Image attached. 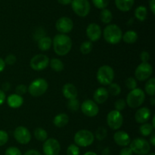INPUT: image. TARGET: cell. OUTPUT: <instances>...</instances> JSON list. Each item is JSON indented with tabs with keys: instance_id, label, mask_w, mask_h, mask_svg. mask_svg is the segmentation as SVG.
Masks as SVG:
<instances>
[{
	"instance_id": "obj_1",
	"label": "cell",
	"mask_w": 155,
	"mask_h": 155,
	"mask_svg": "<svg viewBox=\"0 0 155 155\" xmlns=\"http://www.w3.org/2000/svg\"><path fill=\"white\" fill-rule=\"evenodd\" d=\"M52 43L54 51L61 56L68 54L72 48V40L69 36L64 33L56 35L53 39Z\"/></svg>"
},
{
	"instance_id": "obj_2",
	"label": "cell",
	"mask_w": 155,
	"mask_h": 155,
	"mask_svg": "<svg viewBox=\"0 0 155 155\" xmlns=\"http://www.w3.org/2000/svg\"><path fill=\"white\" fill-rule=\"evenodd\" d=\"M104 40L108 43L117 44L120 43L123 36L121 29L116 24H109L104 29L103 33Z\"/></svg>"
},
{
	"instance_id": "obj_3",
	"label": "cell",
	"mask_w": 155,
	"mask_h": 155,
	"mask_svg": "<svg viewBox=\"0 0 155 155\" xmlns=\"http://www.w3.org/2000/svg\"><path fill=\"white\" fill-rule=\"evenodd\" d=\"M145 99V92L142 91L141 88H135V89L131 90L127 97V100L126 103H127L130 107L135 109L143 103Z\"/></svg>"
},
{
	"instance_id": "obj_4",
	"label": "cell",
	"mask_w": 155,
	"mask_h": 155,
	"mask_svg": "<svg viewBox=\"0 0 155 155\" xmlns=\"http://www.w3.org/2000/svg\"><path fill=\"white\" fill-rule=\"evenodd\" d=\"M96 77L97 80L101 84L109 85L113 82L114 78V71L109 65H102L98 68Z\"/></svg>"
},
{
	"instance_id": "obj_5",
	"label": "cell",
	"mask_w": 155,
	"mask_h": 155,
	"mask_svg": "<svg viewBox=\"0 0 155 155\" xmlns=\"http://www.w3.org/2000/svg\"><path fill=\"white\" fill-rule=\"evenodd\" d=\"M95 136L92 132L86 129L80 130L74 135V142L77 146L88 147L93 143Z\"/></svg>"
},
{
	"instance_id": "obj_6",
	"label": "cell",
	"mask_w": 155,
	"mask_h": 155,
	"mask_svg": "<svg viewBox=\"0 0 155 155\" xmlns=\"http://www.w3.org/2000/svg\"><path fill=\"white\" fill-rule=\"evenodd\" d=\"M130 149L138 155H146L151 150V145L147 140L142 138H135L130 142Z\"/></svg>"
},
{
	"instance_id": "obj_7",
	"label": "cell",
	"mask_w": 155,
	"mask_h": 155,
	"mask_svg": "<svg viewBox=\"0 0 155 155\" xmlns=\"http://www.w3.org/2000/svg\"><path fill=\"white\" fill-rule=\"evenodd\" d=\"M48 89V82L43 78H38L32 81L28 88V91L33 97H38L43 95Z\"/></svg>"
},
{
	"instance_id": "obj_8",
	"label": "cell",
	"mask_w": 155,
	"mask_h": 155,
	"mask_svg": "<svg viewBox=\"0 0 155 155\" xmlns=\"http://www.w3.org/2000/svg\"><path fill=\"white\" fill-rule=\"evenodd\" d=\"M71 6L74 13L80 17H86L90 12V4L88 0H72Z\"/></svg>"
},
{
	"instance_id": "obj_9",
	"label": "cell",
	"mask_w": 155,
	"mask_h": 155,
	"mask_svg": "<svg viewBox=\"0 0 155 155\" xmlns=\"http://www.w3.org/2000/svg\"><path fill=\"white\" fill-rule=\"evenodd\" d=\"M153 73V68L148 62H142L138 65L135 71V77L140 81L147 80Z\"/></svg>"
},
{
	"instance_id": "obj_10",
	"label": "cell",
	"mask_w": 155,
	"mask_h": 155,
	"mask_svg": "<svg viewBox=\"0 0 155 155\" xmlns=\"http://www.w3.org/2000/svg\"><path fill=\"white\" fill-rule=\"evenodd\" d=\"M124 117L120 111L112 110L107 114V123L109 127L113 130H117L122 126Z\"/></svg>"
},
{
	"instance_id": "obj_11",
	"label": "cell",
	"mask_w": 155,
	"mask_h": 155,
	"mask_svg": "<svg viewBox=\"0 0 155 155\" xmlns=\"http://www.w3.org/2000/svg\"><path fill=\"white\" fill-rule=\"evenodd\" d=\"M30 67L35 71L45 69L49 65V59L44 54H38L33 56L30 62Z\"/></svg>"
},
{
	"instance_id": "obj_12",
	"label": "cell",
	"mask_w": 155,
	"mask_h": 155,
	"mask_svg": "<svg viewBox=\"0 0 155 155\" xmlns=\"http://www.w3.org/2000/svg\"><path fill=\"white\" fill-rule=\"evenodd\" d=\"M44 155H58L61 150V145L58 141L54 138H48L42 146Z\"/></svg>"
},
{
	"instance_id": "obj_13",
	"label": "cell",
	"mask_w": 155,
	"mask_h": 155,
	"mask_svg": "<svg viewBox=\"0 0 155 155\" xmlns=\"http://www.w3.org/2000/svg\"><path fill=\"white\" fill-rule=\"evenodd\" d=\"M14 137L18 143L27 144L31 140V134L30 131L24 126H18L14 132Z\"/></svg>"
},
{
	"instance_id": "obj_14",
	"label": "cell",
	"mask_w": 155,
	"mask_h": 155,
	"mask_svg": "<svg viewBox=\"0 0 155 155\" xmlns=\"http://www.w3.org/2000/svg\"><path fill=\"white\" fill-rule=\"evenodd\" d=\"M81 110L86 116L94 117L98 114L99 108L95 101L92 100H86L82 103Z\"/></svg>"
},
{
	"instance_id": "obj_15",
	"label": "cell",
	"mask_w": 155,
	"mask_h": 155,
	"mask_svg": "<svg viewBox=\"0 0 155 155\" xmlns=\"http://www.w3.org/2000/svg\"><path fill=\"white\" fill-rule=\"evenodd\" d=\"M55 27L61 33H68L72 30L74 27V23L71 18L68 17H61L59 18L55 24Z\"/></svg>"
},
{
	"instance_id": "obj_16",
	"label": "cell",
	"mask_w": 155,
	"mask_h": 155,
	"mask_svg": "<svg viewBox=\"0 0 155 155\" xmlns=\"http://www.w3.org/2000/svg\"><path fill=\"white\" fill-rule=\"evenodd\" d=\"M86 35L91 42H96L101 38V29L98 24L92 23L86 28Z\"/></svg>"
},
{
	"instance_id": "obj_17",
	"label": "cell",
	"mask_w": 155,
	"mask_h": 155,
	"mask_svg": "<svg viewBox=\"0 0 155 155\" xmlns=\"http://www.w3.org/2000/svg\"><path fill=\"white\" fill-rule=\"evenodd\" d=\"M114 139L117 144L123 147H127L131 142L130 135L124 131H117L115 132L114 135Z\"/></svg>"
},
{
	"instance_id": "obj_18",
	"label": "cell",
	"mask_w": 155,
	"mask_h": 155,
	"mask_svg": "<svg viewBox=\"0 0 155 155\" xmlns=\"http://www.w3.org/2000/svg\"><path fill=\"white\" fill-rule=\"evenodd\" d=\"M151 114V110L148 107L139 108L135 114V119L136 122L143 124L149 120Z\"/></svg>"
},
{
	"instance_id": "obj_19",
	"label": "cell",
	"mask_w": 155,
	"mask_h": 155,
	"mask_svg": "<svg viewBox=\"0 0 155 155\" xmlns=\"http://www.w3.org/2000/svg\"><path fill=\"white\" fill-rule=\"evenodd\" d=\"M109 94L107 90L105 88H98V89L95 90L93 94V98L95 103H99V104H102L106 100L108 99Z\"/></svg>"
},
{
	"instance_id": "obj_20",
	"label": "cell",
	"mask_w": 155,
	"mask_h": 155,
	"mask_svg": "<svg viewBox=\"0 0 155 155\" xmlns=\"http://www.w3.org/2000/svg\"><path fill=\"white\" fill-rule=\"evenodd\" d=\"M62 93L64 96L65 98L68 100H72V99L77 98L78 95V91H77V88L74 86L73 84L68 83L64 84L62 88Z\"/></svg>"
},
{
	"instance_id": "obj_21",
	"label": "cell",
	"mask_w": 155,
	"mask_h": 155,
	"mask_svg": "<svg viewBox=\"0 0 155 155\" xmlns=\"http://www.w3.org/2000/svg\"><path fill=\"white\" fill-rule=\"evenodd\" d=\"M7 103L10 107L14 108H19L20 106H22L23 103H24V99L21 96L18 95V94H11L7 99Z\"/></svg>"
},
{
	"instance_id": "obj_22",
	"label": "cell",
	"mask_w": 155,
	"mask_h": 155,
	"mask_svg": "<svg viewBox=\"0 0 155 155\" xmlns=\"http://www.w3.org/2000/svg\"><path fill=\"white\" fill-rule=\"evenodd\" d=\"M135 0H115L117 8L121 12H128L133 8Z\"/></svg>"
},
{
	"instance_id": "obj_23",
	"label": "cell",
	"mask_w": 155,
	"mask_h": 155,
	"mask_svg": "<svg viewBox=\"0 0 155 155\" xmlns=\"http://www.w3.org/2000/svg\"><path fill=\"white\" fill-rule=\"evenodd\" d=\"M69 122V117L65 113L58 114L53 119V123L58 128H63Z\"/></svg>"
},
{
	"instance_id": "obj_24",
	"label": "cell",
	"mask_w": 155,
	"mask_h": 155,
	"mask_svg": "<svg viewBox=\"0 0 155 155\" xmlns=\"http://www.w3.org/2000/svg\"><path fill=\"white\" fill-rule=\"evenodd\" d=\"M52 44V40L48 36H42L38 41V47L42 51H47L49 50Z\"/></svg>"
},
{
	"instance_id": "obj_25",
	"label": "cell",
	"mask_w": 155,
	"mask_h": 155,
	"mask_svg": "<svg viewBox=\"0 0 155 155\" xmlns=\"http://www.w3.org/2000/svg\"><path fill=\"white\" fill-rule=\"evenodd\" d=\"M123 40L125 43L129 44L134 43L137 41L138 40V34L136 31H133V30H128V31L126 32L122 36Z\"/></svg>"
},
{
	"instance_id": "obj_26",
	"label": "cell",
	"mask_w": 155,
	"mask_h": 155,
	"mask_svg": "<svg viewBox=\"0 0 155 155\" xmlns=\"http://www.w3.org/2000/svg\"><path fill=\"white\" fill-rule=\"evenodd\" d=\"M100 19L104 24H108L113 19V15L111 12L107 9H103L100 13Z\"/></svg>"
},
{
	"instance_id": "obj_27",
	"label": "cell",
	"mask_w": 155,
	"mask_h": 155,
	"mask_svg": "<svg viewBox=\"0 0 155 155\" xmlns=\"http://www.w3.org/2000/svg\"><path fill=\"white\" fill-rule=\"evenodd\" d=\"M49 65L51 69L54 70V71H58V72L61 71L64 68V65L62 61L57 59V58H54V59L49 60Z\"/></svg>"
},
{
	"instance_id": "obj_28",
	"label": "cell",
	"mask_w": 155,
	"mask_h": 155,
	"mask_svg": "<svg viewBox=\"0 0 155 155\" xmlns=\"http://www.w3.org/2000/svg\"><path fill=\"white\" fill-rule=\"evenodd\" d=\"M147 14H148V11L145 6H139L135 10V17L140 21H143L146 19Z\"/></svg>"
},
{
	"instance_id": "obj_29",
	"label": "cell",
	"mask_w": 155,
	"mask_h": 155,
	"mask_svg": "<svg viewBox=\"0 0 155 155\" xmlns=\"http://www.w3.org/2000/svg\"><path fill=\"white\" fill-rule=\"evenodd\" d=\"M145 92L148 94V95L153 96L155 94V78H151L149 80L147 81V83L145 84Z\"/></svg>"
},
{
	"instance_id": "obj_30",
	"label": "cell",
	"mask_w": 155,
	"mask_h": 155,
	"mask_svg": "<svg viewBox=\"0 0 155 155\" xmlns=\"http://www.w3.org/2000/svg\"><path fill=\"white\" fill-rule=\"evenodd\" d=\"M34 136L39 141H45L48 138V133L42 128H36L34 130Z\"/></svg>"
},
{
	"instance_id": "obj_31",
	"label": "cell",
	"mask_w": 155,
	"mask_h": 155,
	"mask_svg": "<svg viewBox=\"0 0 155 155\" xmlns=\"http://www.w3.org/2000/svg\"><path fill=\"white\" fill-rule=\"evenodd\" d=\"M154 128L150 123H143L139 128V132L143 136H148L153 132Z\"/></svg>"
},
{
	"instance_id": "obj_32",
	"label": "cell",
	"mask_w": 155,
	"mask_h": 155,
	"mask_svg": "<svg viewBox=\"0 0 155 155\" xmlns=\"http://www.w3.org/2000/svg\"><path fill=\"white\" fill-rule=\"evenodd\" d=\"M92 47H93V45H92V43L91 41H84L80 45V52L83 55H87L89 53H90V52L92 51Z\"/></svg>"
},
{
	"instance_id": "obj_33",
	"label": "cell",
	"mask_w": 155,
	"mask_h": 155,
	"mask_svg": "<svg viewBox=\"0 0 155 155\" xmlns=\"http://www.w3.org/2000/svg\"><path fill=\"white\" fill-rule=\"evenodd\" d=\"M108 94L112 96H117L121 93V88L116 83H110L109 84L108 88H107Z\"/></svg>"
},
{
	"instance_id": "obj_34",
	"label": "cell",
	"mask_w": 155,
	"mask_h": 155,
	"mask_svg": "<svg viewBox=\"0 0 155 155\" xmlns=\"http://www.w3.org/2000/svg\"><path fill=\"white\" fill-rule=\"evenodd\" d=\"M68 108L71 111H73V112H75V111H77L79 109H80V101L76 99H72V100H69V101L68 102Z\"/></svg>"
},
{
	"instance_id": "obj_35",
	"label": "cell",
	"mask_w": 155,
	"mask_h": 155,
	"mask_svg": "<svg viewBox=\"0 0 155 155\" xmlns=\"http://www.w3.org/2000/svg\"><path fill=\"white\" fill-rule=\"evenodd\" d=\"M107 129H104V127H99L97 129L96 132H95V137L98 140L101 141V140H104V138L107 136Z\"/></svg>"
},
{
	"instance_id": "obj_36",
	"label": "cell",
	"mask_w": 155,
	"mask_h": 155,
	"mask_svg": "<svg viewBox=\"0 0 155 155\" xmlns=\"http://www.w3.org/2000/svg\"><path fill=\"white\" fill-rule=\"evenodd\" d=\"M67 155H80V148L77 144H72L67 149Z\"/></svg>"
},
{
	"instance_id": "obj_37",
	"label": "cell",
	"mask_w": 155,
	"mask_h": 155,
	"mask_svg": "<svg viewBox=\"0 0 155 155\" xmlns=\"http://www.w3.org/2000/svg\"><path fill=\"white\" fill-rule=\"evenodd\" d=\"M109 1L110 0H92V2L97 9H103L108 5Z\"/></svg>"
},
{
	"instance_id": "obj_38",
	"label": "cell",
	"mask_w": 155,
	"mask_h": 155,
	"mask_svg": "<svg viewBox=\"0 0 155 155\" xmlns=\"http://www.w3.org/2000/svg\"><path fill=\"white\" fill-rule=\"evenodd\" d=\"M126 86L127 88L130 90H133L135 88H137V82H136V79L133 77H130L126 80L125 81Z\"/></svg>"
},
{
	"instance_id": "obj_39",
	"label": "cell",
	"mask_w": 155,
	"mask_h": 155,
	"mask_svg": "<svg viewBox=\"0 0 155 155\" xmlns=\"http://www.w3.org/2000/svg\"><path fill=\"white\" fill-rule=\"evenodd\" d=\"M126 106H127V103L124 99H119V100H116L114 103V107L116 110L120 111V112L124 110L126 108Z\"/></svg>"
},
{
	"instance_id": "obj_40",
	"label": "cell",
	"mask_w": 155,
	"mask_h": 155,
	"mask_svg": "<svg viewBox=\"0 0 155 155\" xmlns=\"http://www.w3.org/2000/svg\"><path fill=\"white\" fill-rule=\"evenodd\" d=\"M5 155H22V153L18 147H10L6 149Z\"/></svg>"
},
{
	"instance_id": "obj_41",
	"label": "cell",
	"mask_w": 155,
	"mask_h": 155,
	"mask_svg": "<svg viewBox=\"0 0 155 155\" xmlns=\"http://www.w3.org/2000/svg\"><path fill=\"white\" fill-rule=\"evenodd\" d=\"M8 140V135L5 131L0 130V147L7 143Z\"/></svg>"
},
{
	"instance_id": "obj_42",
	"label": "cell",
	"mask_w": 155,
	"mask_h": 155,
	"mask_svg": "<svg viewBox=\"0 0 155 155\" xmlns=\"http://www.w3.org/2000/svg\"><path fill=\"white\" fill-rule=\"evenodd\" d=\"M27 91V88L26 85L24 84H20L15 89V94H18L20 96L24 95V94H26V92Z\"/></svg>"
},
{
	"instance_id": "obj_43",
	"label": "cell",
	"mask_w": 155,
	"mask_h": 155,
	"mask_svg": "<svg viewBox=\"0 0 155 155\" xmlns=\"http://www.w3.org/2000/svg\"><path fill=\"white\" fill-rule=\"evenodd\" d=\"M4 61L5 62V64H7V65H14V64L16 62L17 58L16 56H14L13 54H9L6 56V58L5 59Z\"/></svg>"
},
{
	"instance_id": "obj_44",
	"label": "cell",
	"mask_w": 155,
	"mask_h": 155,
	"mask_svg": "<svg viewBox=\"0 0 155 155\" xmlns=\"http://www.w3.org/2000/svg\"><path fill=\"white\" fill-rule=\"evenodd\" d=\"M140 59L142 60V62H148V61L150 59V55L147 51L142 52L140 55Z\"/></svg>"
},
{
	"instance_id": "obj_45",
	"label": "cell",
	"mask_w": 155,
	"mask_h": 155,
	"mask_svg": "<svg viewBox=\"0 0 155 155\" xmlns=\"http://www.w3.org/2000/svg\"><path fill=\"white\" fill-rule=\"evenodd\" d=\"M120 155H133V151L130 147H124L120 152Z\"/></svg>"
},
{
	"instance_id": "obj_46",
	"label": "cell",
	"mask_w": 155,
	"mask_h": 155,
	"mask_svg": "<svg viewBox=\"0 0 155 155\" xmlns=\"http://www.w3.org/2000/svg\"><path fill=\"white\" fill-rule=\"evenodd\" d=\"M24 155H42L36 150H29Z\"/></svg>"
},
{
	"instance_id": "obj_47",
	"label": "cell",
	"mask_w": 155,
	"mask_h": 155,
	"mask_svg": "<svg viewBox=\"0 0 155 155\" xmlns=\"http://www.w3.org/2000/svg\"><path fill=\"white\" fill-rule=\"evenodd\" d=\"M5 100V92L2 90L0 89V106L3 104Z\"/></svg>"
},
{
	"instance_id": "obj_48",
	"label": "cell",
	"mask_w": 155,
	"mask_h": 155,
	"mask_svg": "<svg viewBox=\"0 0 155 155\" xmlns=\"http://www.w3.org/2000/svg\"><path fill=\"white\" fill-rule=\"evenodd\" d=\"M149 6H150V9H151V12L153 13V15H154L155 14V0H150Z\"/></svg>"
},
{
	"instance_id": "obj_49",
	"label": "cell",
	"mask_w": 155,
	"mask_h": 155,
	"mask_svg": "<svg viewBox=\"0 0 155 155\" xmlns=\"http://www.w3.org/2000/svg\"><path fill=\"white\" fill-rule=\"evenodd\" d=\"M2 90L3 91H9V89L11 88L10 83H8V82H5V83L2 84Z\"/></svg>"
},
{
	"instance_id": "obj_50",
	"label": "cell",
	"mask_w": 155,
	"mask_h": 155,
	"mask_svg": "<svg viewBox=\"0 0 155 155\" xmlns=\"http://www.w3.org/2000/svg\"><path fill=\"white\" fill-rule=\"evenodd\" d=\"M5 68V62L4 59L0 58V73L3 71Z\"/></svg>"
},
{
	"instance_id": "obj_51",
	"label": "cell",
	"mask_w": 155,
	"mask_h": 155,
	"mask_svg": "<svg viewBox=\"0 0 155 155\" xmlns=\"http://www.w3.org/2000/svg\"><path fill=\"white\" fill-rule=\"evenodd\" d=\"M58 2L60 4L65 5H67L71 4V2H72V0H58Z\"/></svg>"
},
{
	"instance_id": "obj_52",
	"label": "cell",
	"mask_w": 155,
	"mask_h": 155,
	"mask_svg": "<svg viewBox=\"0 0 155 155\" xmlns=\"http://www.w3.org/2000/svg\"><path fill=\"white\" fill-rule=\"evenodd\" d=\"M151 134H152V135H151V138H150V143H151L153 146H154L155 145V135L154 133H153V132Z\"/></svg>"
},
{
	"instance_id": "obj_53",
	"label": "cell",
	"mask_w": 155,
	"mask_h": 155,
	"mask_svg": "<svg viewBox=\"0 0 155 155\" xmlns=\"http://www.w3.org/2000/svg\"><path fill=\"white\" fill-rule=\"evenodd\" d=\"M109 153H110V150H109L108 147H106L103 150L102 155H109Z\"/></svg>"
},
{
	"instance_id": "obj_54",
	"label": "cell",
	"mask_w": 155,
	"mask_h": 155,
	"mask_svg": "<svg viewBox=\"0 0 155 155\" xmlns=\"http://www.w3.org/2000/svg\"><path fill=\"white\" fill-rule=\"evenodd\" d=\"M84 155H98V154H97V153H95V152L88 151V152H86V153H85Z\"/></svg>"
},
{
	"instance_id": "obj_55",
	"label": "cell",
	"mask_w": 155,
	"mask_h": 155,
	"mask_svg": "<svg viewBox=\"0 0 155 155\" xmlns=\"http://www.w3.org/2000/svg\"><path fill=\"white\" fill-rule=\"evenodd\" d=\"M151 105H152V106H154V105H155V99H154V96H153L152 98L151 99Z\"/></svg>"
},
{
	"instance_id": "obj_56",
	"label": "cell",
	"mask_w": 155,
	"mask_h": 155,
	"mask_svg": "<svg viewBox=\"0 0 155 155\" xmlns=\"http://www.w3.org/2000/svg\"><path fill=\"white\" fill-rule=\"evenodd\" d=\"M147 155H155L154 153H148Z\"/></svg>"
}]
</instances>
